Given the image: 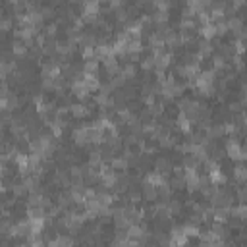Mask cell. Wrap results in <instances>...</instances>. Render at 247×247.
Instances as JSON below:
<instances>
[{
  "label": "cell",
  "mask_w": 247,
  "mask_h": 247,
  "mask_svg": "<svg viewBox=\"0 0 247 247\" xmlns=\"http://www.w3.org/2000/svg\"><path fill=\"white\" fill-rule=\"evenodd\" d=\"M236 176H238L239 180H243V176H245V172H243V166H238V168H236Z\"/></svg>",
  "instance_id": "1"
}]
</instances>
